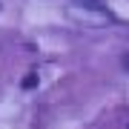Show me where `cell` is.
<instances>
[{"instance_id": "obj_1", "label": "cell", "mask_w": 129, "mask_h": 129, "mask_svg": "<svg viewBox=\"0 0 129 129\" xmlns=\"http://www.w3.org/2000/svg\"><path fill=\"white\" fill-rule=\"evenodd\" d=\"M66 17L72 23H78L83 29H103L112 23V14L106 9H95V6H86V3H78L75 0L72 6H66Z\"/></svg>"}, {"instance_id": "obj_2", "label": "cell", "mask_w": 129, "mask_h": 129, "mask_svg": "<svg viewBox=\"0 0 129 129\" xmlns=\"http://www.w3.org/2000/svg\"><path fill=\"white\" fill-rule=\"evenodd\" d=\"M20 86H23V89H35V86H37V75H35V72H29L26 78L20 80Z\"/></svg>"}, {"instance_id": "obj_3", "label": "cell", "mask_w": 129, "mask_h": 129, "mask_svg": "<svg viewBox=\"0 0 129 129\" xmlns=\"http://www.w3.org/2000/svg\"><path fill=\"white\" fill-rule=\"evenodd\" d=\"M78 3H86V6H95V9H106V0H78Z\"/></svg>"}, {"instance_id": "obj_4", "label": "cell", "mask_w": 129, "mask_h": 129, "mask_svg": "<svg viewBox=\"0 0 129 129\" xmlns=\"http://www.w3.org/2000/svg\"><path fill=\"white\" fill-rule=\"evenodd\" d=\"M120 63H123V69L129 72V55H123V60H120Z\"/></svg>"}]
</instances>
